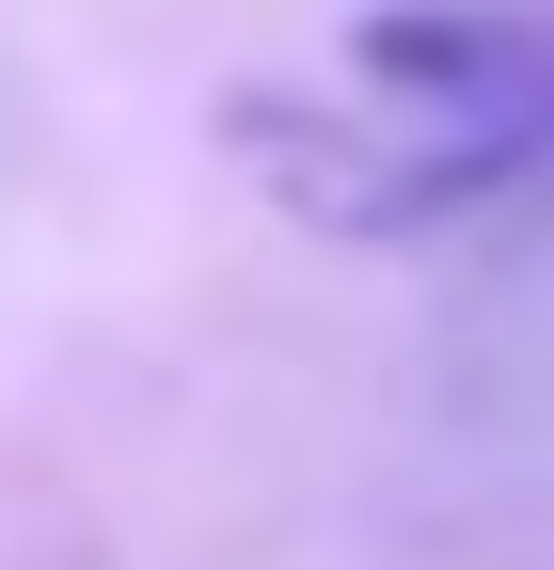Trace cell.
<instances>
[{"instance_id": "1", "label": "cell", "mask_w": 554, "mask_h": 570, "mask_svg": "<svg viewBox=\"0 0 554 570\" xmlns=\"http://www.w3.org/2000/svg\"><path fill=\"white\" fill-rule=\"evenodd\" d=\"M238 175L317 238H428L554 159V17L523 0H380L317 80L222 111Z\"/></svg>"}]
</instances>
